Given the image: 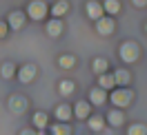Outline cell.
Returning a JSON list of instances; mask_svg holds the SVG:
<instances>
[{
  "mask_svg": "<svg viewBox=\"0 0 147 135\" xmlns=\"http://www.w3.org/2000/svg\"><path fill=\"white\" fill-rule=\"evenodd\" d=\"M47 11H49V7H47L42 0H31L29 7H27V16L34 18V20H42L47 16Z\"/></svg>",
  "mask_w": 147,
  "mask_h": 135,
  "instance_id": "6da1fadb",
  "label": "cell"
},
{
  "mask_svg": "<svg viewBox=\"0 0 147 135\" xmlns=\"http://www.w3.org/2000/svg\"><path fill=\"white\" fill-rule=\"evenodd\" d=\"M120 58L125 62H136L138 60V45L136 42H123L120 47Z\"/></svg>",
  "mask_w": 147,
  "mask_h": 135,
  "instance_id": "7a4b0ae2",
  "label": "cell"
},
{
  "mask_svg": "<svg viewBox=\"0 0 147 135\" xmlns=\"http://www.w3.org/2000/svg\"><path fill=\"white\" fill-rule=\"evenodd\" d=\"M129 102H131V91L127 89H116L114 93H111V104L114 106H127Z\"/></svg>",
  "mask_w": 147,
  "mask_h": 135,
  "instance_id": "3957f363",
  "label": "cell"
},
{
  "mask_svg": "<svg viewBox=\"0 0 147 135\" xmlns=\"http://www.w3.org/2000/svg\"><path fill=\"white\" fill-rule=\"evenodd\" d=\"M36 73H38L36 64H25V67L18 71V80H20V82H25V84H29V82L36 78Z\"/></svg>",
  "mask_w": 147,
  "mask_h": 135,
  "instance_id": "277c9868",
  "label": "cell"
},
{
  "mask_svg": "<svg viewBox=\"0 0 147 135\" xmlns=\"http://www.w3.org/2000/svg\"><path fill=\"white\" fill-rule=\"evenodd\" d=\"M102 13H105V9H102L100 2H96V0H89V2H87V16L92 20H100Z\"/></svg>",
  "mask_w": 147,
  "mask_h": 135,
  "instance_id": "5b68a950",
  "label": "cell"
},
{
  "mask_svg": "<svg viewBox=\"0 0 147 135\" xmlns=\"http://www.w3.org/2000/svg\"><path fill=\"white\" fill-rule=\"evenodd\" d=\"M98 25H96V31L100 33V36H109L111 31H114V20L111 18H100V20H96Z\"/></svg>",
  "mask_w": 147,
  "mask_h": 135,
  "instance_id": "8992f818",
  "label": "cell"
},
{
  "mask_svg": "<svg viewBox=\"0 0 147 135\" xmlns=\"http://www.w3.org/2000/svg\"><path fill=\"white\" fill-rule=\"evenodd\" d=\"M9 27L11 29H22L25 27V13H22V11H11L9 13Z\"/></svg>",
  "mask_w": 147,
  "mask_h": 135,
  "instance_id": "52a82bcc",
  "label": "cell"
},
{
  "mask_svg": "<svg viewBox=\"0 0 147 135\" xmlns=\"http://www.w3.org/2000/svg\"><path fill=\"white\" fill-rule=\"evenodd\" d=\"M89 100H92L94 104H105V100H107V91L100 89V86H96V89L89 91Z\"/></svg>",
  "mask_w": 147,
  "mask_h": 135,
  "instance_id": "ba28073f",
  "label": "cell"
},
{
  "mask_svg": "<svg viewBox=\"0 0 147 135\" xmlns=\"http://www.w3.org/2000/svg\"><path fill=\"white\" fill-rule=\"evenodd\" d=\"M25 106H27V102H25V98H20V95H13V98L9 100L11 113H22V111H25Z\"/></svg>",
  "mask_w": 147,
  "mask_h": 135,
  "instance_id": "9c48e42d",
  "label": "cell"
},
{
  "mask_svg": "<svg viewBox=\"0 0 147 135\" xmlns=\"http://www.w3.org/2000/svg\"><path fill=\"white\" fill-rule=\"evenodd\" d=\"M47 33H49L51 38H58L60 33H63V22H60L58 18H54L49 25H47Z\"/></svg>",
  "mask_w": 147,
  "mask_h": 135,
  "instance_id": "30bf717a",
  "label": "cell"
},
{
  "mask_svg": "<svg viewBox=\"0 0 147 135\" xmlns=\"http://www.w3.org/2000/svg\"><path fill=\"white\" fill-rule=\"evenodd\" d=\"M71 108L67 106V104H60V106L56 108V117H58V120H60V122H67V120H69V117H71Z\"/></svg>",
  "mask_w": 147,
  "mask_h": 135,
  "instance_id": "8fae6325",
  "label": "cell"
},
{
  "mask_svg": "<svg viewBox=\"0 0 147 135\" xmlns=\"http://www.w3.org/2000/svg\"><path fill=\"white\" fill-rule=\"evenodd\" d=\"M107 120H109L111 126H120V124H123V120H125V113L116 108V111H111L109 115H107Z\"/></svg>",
  "mask_w": 147,
  "mask_h": 135,
  "instance_id": "7c38bea8",
  "label": "cell"
},
{
  "mask_svg": "<svg viewBox=\"0 0 147 135\" xmlns=\"http://www.w3.org/2000/svg\"><path fill=\"white\" fill-rule=\"evenodd\" d=\"M67 9H69V5H67L65 0H58L54 7H51V13H54L56 18H60V16H65V13H67Z\"/></svg>",
  "mask_w": 147,
  "mask_h": 135,
  "instance_id": "4fadbf2b",
  "label": "cell"
},
{
  "mask_svg": "<svg viewBox=\"0 0 147 135\" xmlns=\"http://www.w3.org/2000/svg\"><path fill=\"white\" fill-rule=\"evenodd\" d=\"M74 115L80 117V120H85V117L89 115V104H87V102H78L76 108H74Z\"/></svg>",
  "mask_w": 147,
  "mask_h": 135,
  "instance_id": "5bb4252c",
  "label": "cell"
},
{
  "mask_svg": "<svg viewBox=\"0 0 147 135\" xmlns=\"http://www.w3.org/2000/svg\"><path fill=\"white\" fill-rule=\"evenodd\" d=\"M114 84H116V82H114V75H107V73H102L100 78H98V86H100V89H111V86H114Z\"/></svg>",
  "mask_w": 147,
  "mask_h": 135,
  "instance_id": "9a60e30c",
  "label": "cell"
},
{
  "mask_svg": "<svg viewBox=\"0 0 147 135\" xmlns=\"http://www.w3.org/2000/svg\"><path fill=\"white\" fill-rule=\"evenodd\" d=\"M102 9L107 11V13H111V16H114V13H118V11H120V2H118V0H105Z\"/></svg>",
  "mask_w": 147,
  "mask_h": 135,
  "instance_id": "2e32d148",
  "label": "cell"
},
{
  "mask_svg": "<svg viewBox=\"0 0 147 135\" xmlns=\"http://www.w3.org/2000/svg\"><path fill=\"white\" fill-rule=\"evenodd\" d=\"M94 71L98 73V75H102V73L107 71V60L105 58H96L94 60Z\"/></svg>",
  "mask_w": 147,
  "mask_h": 135,
  "instance_id": "e0dca14e",
  "label": "cell"
},
{
  "mask_svg": "<svg viewBox=\"0 0 147 135\" xmlns=\"http://www.w3.org/2000/svg\"><path fill=\"white\" fill-rule=\"evenodd\" d=\"M114 82H116V84H127L129 82V73L123 71V69H118V71L114 73Z\"/></svg>",
  "mask_w": 147,
  "mask_h": 135,
  "instance_id": "ac0fdd59",
  "label": "cell"
},
{
  "mask_svg": "<svg viewBox=\"0 0 147 135\" xmlns=\"http://www.w3.org/2000/svg\"><path fill=\"white\" fill-rule=\"evenodd\" d=\"M34 126L40 128V131L47 126V115H45V113H34Z\"/></svg>",
  "mask_w": 147,
  "mask_h": 135,
  "instance_id": "d6986e66",
  "label": "cell"
},
{
  "mask_svg": "<svg viewBox=\"0 0 147 135\" xmlns=\"http://www.w3.org/2000/svg\"><path fill=\"white\" fill-rule=\"evenodd\" d=\"M58 64H60L63 69H71L74 64H76V60H74V55H60V60H58Z\"/></svg>",
  "mask_w": 147,
  "mask_h": 135,
  "instance_id": "ffe728a7",
  "label": "cell"
},
{
  "mask_svg": "<svg viewBox=\"0 0 147 135\" xmlns=\"http://www.w3.org/2000/svg\"><path fill=\"white\" fill-rule=\"evenodd\" d=\"M71 93H74V82L63 80L60 82V95H71Z\"/></svg>",
  "mask_w": 147,
  "mask_h": 135,
  "instance_id": "44dd1931",
  "label": "cell"
},
{
  "mask_svg": "<svg viewBox=\"0 0 147 135\" xmlns=\"http://www.w3.org/2000/svg\"><path fill=\"white\" fill-rule=\"evenodd\" d=\"M127 135H147V128L143 124H131L129 131H127Z\"/></svg>",
  "mask_w": 147,
  "mask_h": 135,
  "instance_id": "7402d4cb",
  "label": "cell"
},
{
  "mask_svg": "<svg viewBox=\"0 0 147 135\" xmlns=\"http://www.w3.org/2000/svg\"><path fill=\"white\" fill-rule=\"evenodd\" d=\"M89 128H92V131H100V128H102V117L100 115L89 117Z\"/></svg>",
  "mask_w": 147,
  "mask_h": 135,
  "instance_id": "603a6c76",
  "label": "cell"
},
{
  "mask_svg": "<svg viewBox=\"0 0 147 135\" xmlns=\"http://www.w3.org/2000/svg\"><path fill=\"white\" fill-rule=\"evenodd\" d=\"M0 73H2V78H5V80H9L11 75H13V64H11V62L2 64V69H0Z\"/></svg>",
  "mask_w": 147,
  "mask_h": 135,
  "instance_id": "cb8c5ba5",
  "label": "cell"
},
{
  "mask_svg": "<svg viewBox=\"0 0 147 135\" xmlns=\"http://www.w3.org/2000/svg\"><path fill=\"white\" fill-rule=\"evenodd\" d=\"M51 135H69V126H65V124H56L54 128H51Z\"/></svg>",
  "mask_w": 147,
  "mask_h": 135,
  "instance_id": "d4e9b609",
  "label": "cell"
},
{
  "mask_svg": "<svg viewBox=\"0 0 147 135\" xmlns=\"http://www.w3.org/2000/svg\"><path fill=\"white\" fill-rule=\"evenodd\" d=\"M5 33H7V25L0 22V38H5Z\"/></svg>",
  "mask_w": 147,
  "mask_h": 135,
  "instance_id": "484cf974",
  "label": "cell"
},
{
  "mask_svg": "<svg viewBox=\"0 0 147 135\" xmlns=\"http://www.w3.org/2000/svg\"><path fill=\"white\" fill-rule=\"evenodd\" d=\"M136 7H147V0H131Z\"/></svg>",
  "mask_w": 147,
  "mask_h": 135,
  "instance_id": "4316f807",
  "label": "cell"
},
{
  "mask_svg": "<svg viewBox=\"0 0 147 135\" xmlns=\"http://www.w3.org/2000/svg\"><path fill=\"white\" fill-rule=\"evenodd\" d=\"M22 135H36V133H34V131H25Z\"/></svg>",
  "mask_w": 147,
  "mask_h": 135,
  "instance_id": "83f0119b",
  "label": "cell"
}]
</instances>
